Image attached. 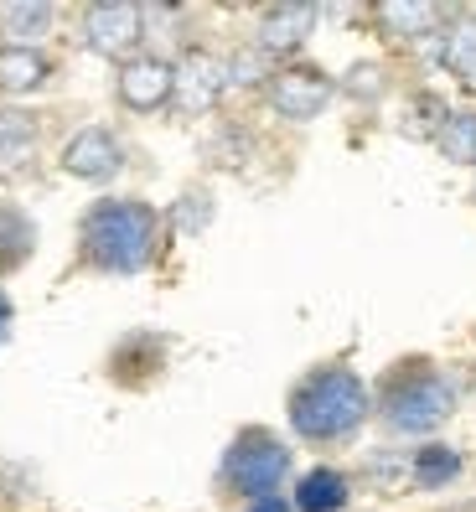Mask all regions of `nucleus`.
<instances>
[{
	"instance_id": "nucleus-1",
	"label": "nucleus",
	"mask_w": 476,
	"mask_h": 512,
	"mask_svg": "<svg viewBox=\"0 0 476 512\" xmlns=\"http://www.w3.org/2000/svg\"><path fill=\"white\" fill-rule=\"evenodd\" d=\"M161 249H166V213L130 192L88 202L73 233V264L83 275H104V280L145 275V269H156Z\"/></svg>"
},
{
	"instance_id": "nucleus-2",
	"label": "nucleus",
	"mask_w": 476,
	"mask_h": 512,
	"mask_svg": "<svg viewBox=\"0 0 476 512\" xmlns=\"http://www.w3.org/2000/svg\"><path fill=\"white\" fill-rule=\"evenodd\" d=\"M285 419L290 435L316 450L352 445L373 419V383L352 363L332 357V363H311L285 394Z\"/></svg>"
},
{
	"instance_id": "nucleus-3",
	"label": "nucleus",
	"mask_w": 476,
	"mask_h": 512,
	"mask_svg": "<svg viewBox=\"0 0 476 512\" xmlns=\"http://www.w3.org/2000/svg\"><path fill=\"white\" fill-rule=\"evenodd\" d=\"M461 409V388L435 357H394L373 378V419L399 440H435Z\"/></svg>"
},
{
	"instance_id": "nucleus-4",
	"label": "nucleus",
	"mask_w": 476,
	"mask_h": 512,
	"mask_svg": "<svg viewBox=\"0 0 476 512\" xmlns=\"http://www.w3.org/2000/svg\"><path fill=\"white\" fill-rule=\"evenodd\" d=\"M295 471V450L285 435H275L270 425H244L233 430V440L223 445L218 471H213V492L218 502H238L249 507L270 492H285V481Z\"/></svg>"
},
{
	"instance_id": "nucleus-5",
	"label": "nucleus",
	"mask_w": 476,
	"mask_h": 512,
	"mask_svg": "<svg viewBox=\"0 0 476 512\" xmlns=\"http://www.w3.org/2000/svg\"><path fill=\"white\" fill-rule=\"evenodd\" d=\"M332 99H337V78L311 63H280L275 78L264 83V104L285 125H311V119L332 109Z\"/></svg>"
},
{
	"instance_id": "nucleus-6",
	"label": "nucleus",
	"mask_w": 476,
	"mask_h": 512,
	"mask_svg": "<svg viewBox=\"0 0 476 512\" xmlns=\"http://www.w3.org/2000/svg\"><path fill=\"white\" fill-rule=\"evenodd\" d=\"M78 42L94 57L130 63L135 52H145V6H130V0H99V6H83Z\"/></svg>"
},
{
	"instance_id": "nucleus-7",
	"label": "nucleus",
	"mask_w": 476,
	"mask_h": 512,
	"mask_svg": "<svg viewBox=\"0 0 476 512\" xmlns=\"http://www.w3.org/2000/svg\"><path fill=\"white\" fill-rule=\"evenodd\" d=\"M114 99L130 114H161L176 99V57L135 52L130 63L114 68Z\"/></svg>"
},
{
	"instance_id": "nucleus-8",
	"label": "nucleus",
	"mask_w": 476,
	"mask_h": 512,
	"mask_svg": "<svg viewBox=\"0 0 476 512\" xmlns=\"http://www.w3.org/2000/svg\"><path fill=\"white\" fill-rule=\"evenodd\" d=\"M130 150L125 140H119L109 125H83L63 150H57V166H63V176H73V182H88V187H104L114 182L119 171H125Z\"/></svg>"
},
{
	"instance_id": "nucleus-9",
	"label": "nucleus",
	"mask_w": 476,
	"mask_h": 512,
	"mask_svg": "<svg viewBox=\"0 0 476 512\" xmlns=\"http://www.w3.org/2000/svg\"><path fill=\"white\" fill-rule=\"evenodd\" d=\"M228 94V68H223V57L218 52H207V47H192L176 57V114H187V119H202V114H213Z\"/></svg>"
},
{
	"instance_id": "nucleus-10",
	"label": "nucleus",
	"mask_w": 476,
	"mask_h": 512,
	"mask_svg": "<svg viewBox=\"0 0 476 512\" xmlns=\"http://www.w3.org/2000/svg\"><path fill=\"white\" fill-rule=\"evenodd\" d=\"M321 11L306 6V0H285V6H264L259 21H254V47L270 52L275 63H285V57H295L306 47V37L316 32Z\"/></svg>"
},
{
	"instance_id": "nucleus-11",
	"label": "nucleus",
	"mask_w": 476,
	"mask_h": 512,
	"mask_svg": "<svg viewBox=\"0 0 476 512\" xmlns=\"http://www.w3.org/2000/svg\"><path fill=\"white\" fill-rule=\"evenodd\" d=\"M166 357H171V337H161V331H130L109 352V378L119 388H151L166 373Z\"/></svg>"
},
{
	"instance_id": "nucleus-12",
	"label": "nucleus",
	"mask_w": 476,
	"mask_h": 512,
	"mask_svg": "<svg viewBox=\"0 0 476 512\" xmlns=\"http://www.w3.org/2000/svg\"><path fill=\"white\" fill-rule=\"evenodd\" d=\"M352 476L342 466H311L295 476L290 487V507L295 512H347L352 507Z\"/></svg>"
},
{
	"instance_id": "nucleus-13",
	"label": "nucleus",
	"mask_w": 476,
	"mask_h": 512,
	"mask_svg": "<svg viewBox=\"0 0 476 512\" xmlns=\"http://www.w3.org/2000/svg\"><path fill=\"white\" fill-rule=\"evenodd\" d=\"M57 63L47 47H0V99H26L52 83Z\"/></svg>"
},
{
	"instance_id": "nucleus-14",
	"label": "nucleus",
	"mask_w": 476,
	"mask_h": 512,
	"mask_svg": "<svg viewBox=\"0 0 476 512\" xmlns=\"http://www.w3.org/2000/svg\"><path fill=\"white\" fill-rule=\"evenodd\" d=\"M373 21L383 26L389 42H435L445 32V21H451V11L414 6V0H389V6H373Z\"/></svg>"
},
{
	"instance_id": "nucleus-15",
	"label": "nucleus",
	"mask_w": 476,
	"mask_h": 512,
	"mask_svg": "<svg viewBox=\"0 0 476 512\" xmlns=\"http://www.w3.org/2000/svg\"><path fill=\"white\" fill-rule=\"evenodd\" d=\"M37 244H42L37 218L26 213L21 202H0V280L32 264L37 259Z\"/></svg>"
},
{
	"instance_id": "nucleus-16",
	"label": "nucleus",
	"mask_w": 476,
	"mask_h": 512,
	"mask_svg": "<svg viewBox=\"0 0 476 512\" xmlns=\"http://www.w3.org/2000/svg\"><path fill=\"white\" fill-rule=\"evenodd\" d=\"M461 471H466L461 450L445 440H425L409 450V487H420V492H445L451 481H461Z\"/></svg>"
},
{
	"instance_id": "nucleus-17",
	"label": "nucleus",
	"mask_w": 476,
	"mask_h": 512,
	"mask_svg": "<svg viewBox=\"0 0 476 512\" xmlns=\"http://www.w3.org/2000/svg\"><path fill=\"white\" fill-rule=\"evenodd\" d=\"M52 26H57V6H47V0L0 6V47H42Z\"/></svg>"
},
{
	"instance_id": "nucleus-18",
	"label": "nucleus",
	"mask_w": 476,
	"mask_h": 512,
	"mask_svg": "<svg viewBox=\"0 0 476 512\" xmlns=\"http://www.w3.org/2000/svg\"><path fill=\"white\" fill-rule=\"evenodd\" d=\"M435 63L451 73L466 94H476V21H456L435 37Z\"/></svg>"
},
{
	"instance_id": "nucleus-19",
	"label": "nucleus",
	"mask_w": 476,
	"mask_h": 512,
	"mask_svg": "<svg viewBox=\"0 0 476 512\" xmlns=\"http://www.w3.org/2000/svg\"><path fill=\"white\" fill-rule=\"evenodd\" d=\"M451 166H476V109H451L430 140Z\"/></svg>"
},
{
	"instance_id": "nucleus-20",
	"label": "nucleus",
	"mask_w": 476,
	"mask_h": 512,
	"mask_svg": "<svg viewBox=\"0 0 476 512\" xmlns=\"http://www.w3.org/2000/svg\"><path fill=\"white\" fill-rule=\"evenodd\" d=\"M223 68H228V88H259V94H264V83L275 78L280 63H275L270 52H259V47L249 42V47L228 52V57H223Z\"/></svg>"
},
{
	"instance_id": "nucleus-21",
	"label": "nucleus",
	"mask_w": 476,
	"mask_h": 512,
	"mask_svg": "<svg viewBox=\"0 0 476 512\" xmlns=\"http://www.w3.org/2000/svg\"><path fill=\"white\" fill-rule=\"evenodd\" d=\"M207 223H213V192H207V187H187L182 197H176L171 218H166V228H182L187 238L202 233Z\"/></svg>"
},
{
	"instance_id": "nucleus-22",
	"label": "nucleus",
	"mask_w": 476,
	"mask_h": 512,
	"mask_svg": "<svg viewBox=\"0 0 476 512\" xmlns=\"http://www.w3.org/2000/svg\"><path fill=\"white\" fill-rule=\"evenodd\" d=\"M37 140V119L21 109H0V156H16Z\"/></svg>"
},
{
	"instance_id": "nucleus-23",
	"label": "nucleus",
	"mask_w": 476,
	"mask_h": 512,
	"mask_svg": "<svg viewBox=\"0 0 476 512\" xmlns=\"http://www.w3.org/2000/svg\"><path fill=\"white\" fill-rule=\"evenodd\" d=\"M383 88H389V83H383V68H373V63H357L342 83H337V94H352V99H378L383 94Z\"/></svg>"
},
{
	"instance_id": "nucleus-24",
	"label": "nucleus",
	"mask_w": 476,
	"mask_h": 512,
	"mask_svg": "<svg viewBox=\"0 0 476 512\" xmlns=\"http://www.w3.org/2000/svg\"><path fill=\"white\" fill-rule=\"evenodd\" d=\"M238 512H295V507H290L285 492H270V497H259V502H249V507H238Z\"/></svg>"
},
{
	"instance_id": "nucleus-25",
	"label": "nucleus",
	"mask_w": 476,
	"mask_h": 512,
	"mask_svg": "<svg viewBox=\"0 0 476 512\" xmlns=\"http://www.w3.org/2000/svg\"><path fill=\"white\" fill-rule=\"evenodd\" d=\"M11 326H16V300H11V290L0 285V342L11 337Z\"/></svg>"
},
{
	"instance_id": "nucleus-26",
	"label": "nucleus",
	"mask_w": 476,
	"mask_h": 512,
	"mask_svg": "<svg viewBox=\"0 0 476 512\" xmlns=\"http://www.w3.org/2000/svg\"><path fill=\"white\" fill-rule=\"evenodd\" d=\"M471 202H476V192H471Z\"/></svg>"
}]
</instances>
